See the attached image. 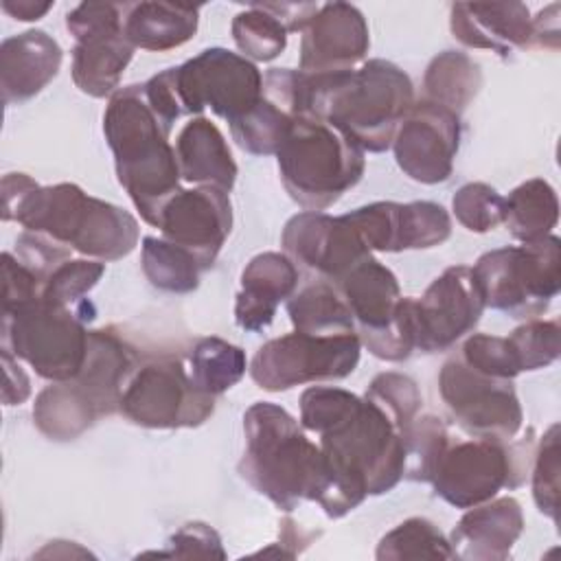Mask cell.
<instances>
[{
  "label": "cell",
  "mask_w": 561,
  "mask_h": 561,
  "mask_svg": "<svg viewBox=\"0 0 561 561\" xmlns=\"http://www.w3.org/2000/svg\"><path fill=\"white\" fill-rule=\"evenodd\" d=\"M300 425L320 438L329 486L318 504L329 517L346 515L403 478L408 432L368 397L311 386L300 397Z\"/></svg>",
  "instance_id": "cell-1"
},
{
  "label": "cell",
  "mask_w": 561,
  "mask_h": 561,
  "mask_svg": "<svg viewBox=\"0 0 561 561\" xmlns=\"http://www.w3.org/2000/svg\"><path fill=\"white\" fill-rule=\"evenodd\" d=\"M412 105L410 77L386 59L346 72H298L296 81L298 116L333 125L362 151H386Z\"/></svg>",
  "instance_id": "cell-2"
},
{
  "label": "cell",
  "mask_w": 561,
  "mask_h": 561,
  "mask_svg": "<svg viewBox=\"0 0 561 561\" xmlns=\"http://www.w3.org/2000/svg\"><path fill=\"white\" fill-rule=\"evenodd\" d=\"M2 219L101 261L123 259L138 243V221L121 206L68 182L39 186L26 173L4 175Z\"/></svg>",
  "instance_id": "cell-3"
},
{
  "label": "cell",
  "mask_w": 561,
  "mask_h": 561,
  "mask_svg": "<svg viewBox=\"0 0 561 561\" xmlns=\"http://www.w3.org/2000/svg\"><path fill=\"white\" fill-rule=\"evenodd\" d=\"M173 125L149 103L142 83L118 88L107 103L103 131L114 153L116 175L140 217L158 226L164 204L180 191Z\"/></svg>",
  "instance_id": "cell-4"
},
{
  "label": "cell",
  "mask_w": 561,
  "mask_h": 561,
  "mask_svg": "<svg viewBox=\"0 0 561 561\" xmlns=\"http://www.w3.org/2000/svg\"><path fill=\"white\" fill-rule=\"evenodd\" d=\"M245 451L241 476L278 508L294 511L302 500L320 502L329 471L320 445L280 405L259 401L243 416Z\"/></svg>",
  "instance_id": "cell-5"
},
{
  "label": "cell",
  "mask_w": 561,
  "mask_h": 561,
  "mask_svg": "<svg viewBox=\"0 0 561 561\" xmlns=\"http://www.w3.org/2000/svg\"><path fill=\"white\" fill-rule=\"evenodd\" d=\"M136 368L127 342L112 329L90 331L88 355L77 377L53 381L33 405L37 430L53 440H72L99 416L118 410L127 377Z\"/></svg>",
  "instance_id": "cell-6"
},
{
  "label": "cell",
  "mask_w": 561,
  "mask_h": 561,
  "mask_svg": "<svg viewBox=\"0 0 561 561\" xmlns=\"http://www.w3.org/2000/svg\"><path fill=\"white\" fill-rule=\"evenodd\" d=\"M285 191L305 210H324L364 175V151L329 123L298 116L276 151Z\"/></svg>",
  "instance_id": "cell-7"
},
{
  "label": "cell",
  "mask_w": 561,
  "mask_h": 561,
  "mask_svg": "<svg viewBox=\"0 0 561 561\" xmlns=\"http://www.w3.org/2000/svg\"><path fill=\"white\" fill-rule=\"evenodd\" d=\"M484 307L515 318L539 316L561 287V243L539 241L491 250L471 267Z\"/></svg>",
  "instance_id": "cell-8"
},
{
  "label": "cell",
  "mask_w": 561,
  "mask_h": 561,
  "mask_svg": "<svg viewBox=\"0 0 561 561\" xmlns=\"http://www.w3.org/2000/svg\"><path fill=\"white\" fill-rule=\"evenodd\" d=\"M359 342L379 359L401 362L414 351L412 298H403L397 276L368 256L335 283Z\"/></svg>",
  "instance_id": "cell-9"
},
{
  "label": "cell",
  "mask_w": 561,
  "mask_h": 561,
  "mask_svg": "<svg viewBox=\"0 0 561 561\" xmlns=\"http://www.w3.org/2000/svg\"><path fill=\"white\" fill-rule=\"evenodd\" d=\"M88 342L90 331L70 307L37 298L2 313V348L50 381H66L79 375Z\"/></svg>",
  "instance_id": "cell-10"
},
{
  "label": "cell",
  "mask_w": 561,
  "mask_h": 561,
  "mask_svg": "<svg viewBox=\"0 0 561 561\" xmlns=\"http://www.w3.org/2000/svg\"><path fill=\"white\" fill-rule=\"evenodd\" d=\"M182 116L210 107L234 123L250 112L263 94V75L245 57L226 48H206L182 66L160 72Z\"/></svg>",
  "instance_id": "cell-11"
},
{
  "label": "cell",
  "mask_w": 561,
  "mask_h": 561,
  "mask_svg": "<svg viewBox=\"0 0 561 561\" xmlns=\"http://www.w3.org/2000/svg\"><path fill=\"white\" fill-rule=\"evenodd\" d=\"M359 335L351 333H302L294 331L265 342L250 364L259 388L270 392L289 390L309 381L342 379L359 362Z\"/></svg>",
  "instance_id": "cell-12"
},
{
  "label": "cell",
  "mask_w": 561,
  "mask_h": 561,
  "mask_svg": "<svg viewBox=\"0 0 561 561\" xmlns=\"http://www.w3.org/2000/svg\"><path fill=\"white\" fill-rule=\"evenodd\" d=\"M118 410L131 423L151 430L195 427L213 414L215 397L195 386L180 359L158 357L131 370Z\"/></svg>",
  "instance_id": "cell-13"
},
{
  "label": "cell",
  "mask_w": 561,
  "mask_h": 561,
  "mask_svg": "<svg viewBox=\"0 0 561 561\" xmlns=\"http://www.w3.org/2000/svg\"><path fill=\"white\" fill-rule=\"evenodd\" d=\"M66 28L77 39L72 50L75 85L94 99L112 96L134 55V44L125 35V7L81 2L66 15Z\"/></svg>",
  "instance_id": "cell-14"
},
{
  "label": "cell",
  "mask_w": 561,
  "mask_h": 561,
  "mask_svg": "<svg viewBox=\"0 0 561 561\" xmlns=\"http://www.w3.org/2000/svg\"><path fill=\"white\" fill-rule=\"evenodd\" d=\"M524 456H515V447L508 449L502 440H456L440 454L430 482L447 504L471 508L495 497L504 486H517L528 467Z\"/></svg>",
  "instance_id": "cell-15"
},
{
  "label": "cell",
  "mask_w": 561,
  "mask_h": 561,
  "mask_svg": "<svg viewBox=\"0 0 561 561\" xmlns=\"http://www.w3.org/2000/svg\"><path fill=\"white\" fill-rule=\"evenodd\" d=\"M438 392L454 421L473 438L508 440L524 421L511 379L489 377L451 357L438 375Z\"/></svg>",
  "instance_id": "cell-16"
},
{
  "label": "cell",
  "mask_w": 561,
  "mask_h": 561,
  "mask_svg": "<svg viewBox=\"0 0 561 561\" xmlns=\"http://www.w3.org/2000/svg\"><path fill=\"white\" fill-rule=\"evenodd\" d=\"M482 311L484 298L471 267H447L421 298H412L414 348L447 351L478 324Z\"/></svg>",
  "instance_id": "cell-17"
},
{
  "label": "cell",
  "mask_w": 561,
  "mask_h": 561,
  "mask_svg": "<svg viewBox=\"0 0 561 561\" xmlns=\"http://www.w3.org/2000/svg\"><path fill=\"white\" fill-rule=\"evenodd\" d=\"M458 142L460 116L425 99L412 105L392 138L397 164L421 184H438L451 175Z\"/></svg>",
  "instance_id": "cell-18"
},
{
  "label": "cell",
  "mask_w": 561,
  "mask_h": 561,
  "mask_svg": "<svg viewBox=\"0 0 561 561\" xmlns=\"http://www.w3.org/2000/svg\"><path fill=\"white\" fill-rule=\"evenodd\" d=\"M285 254L320 280L337 283L357 263L373 256L346 217L305 210L291 217L280 237Z\"/></svg>",
  "instance_id": "cell-19"
},
{
  "label": "cell",
  "mask_w": 561,
  "mask_h": 561,
  "mask_svg": "<svg viewBox=\"0 0 561 561\" xmlns=\"http://www.w3.org/2000/svg\"><path fill=\"white\" fill-rule=\"evenodd\" d=\"M162 239L188 250L208 270L232 228V206L226 191L215 186L180 188L162 208Z\"/></svg>",
  "instance_id": "cell-20"
},
{
  "label": "cell",
  "mask_w": 561,
  "mask_h": 561,
  "mask_svg": "<svg viewBox=\"0 0 561 561\" xmlns=\"http://www.w3.org/2000/svg\"><path fill=\"white\" fill-rule=\"evenodd\" d=\"M370 37L362 11L348 2H329L302 28V75H329L353 70L368 53Z\"/></svg>",
  "instance_id": "cell-21"
},
{
  "label": "cell",
  "mask_w": 561,
  "mask_h": 561,
  "mask_svg": "<svg viewBox=\"0 0 561 561\" xmlns=\"http://www.w3.org/2000/svg\"><path fill=\"white\" fill-rule=\"evenodd\" d=\"M296 81L298 70L289 68H272L263 77V94L259 103L230 123L232 138L243 151L270 156L280 149L291 123L298 118Z\"/></svg>",
  "instance_id": "cell-22"
},
{
  "label": "cell",
  "mask_w": 561,
  "mask_h": 561,
  "mask_svg": "<svg viewBox=\"0 0 561 561\" xmlns=\"http://www.w3.org/2000/svg\"><path fill=\"white\" fill-rule=\"evenodd\" d=\"M449 24L460 44L493 50L500 57L535 46L533 18L522 2H458L451 7Z\"/></svg>",
  "instance_id": "cell-23"
},
{
  "label": "cell",
  "mask_w": 561,
  "mask_h": 561,
  "mask_svg": "<svg viewBox=\"0 0 561 561\" xmlns=\"http://www.w3.org/2000/svg\"><path fill=\"white\" fill-rule=\"evenodd\" d=\"M524 530L522 506L515 497L486 500L471 506L451 533L454 557L473 561H500L511 554V548Z\"/></svg>",
  "instance_id": "cell-24"
},
{
  "label": "cell",
  "mask_w": 561,
  "mask_h": 561,
  "mask_svg": "<svg viewBox=\"0 0 561 561\" xmlns=\"http://www.w3.org/2000/svg\"><path fill=\"white\" fill-rule=\"evenodd\" d=\"M298 265L280 252L256 254L241 274V289L234 302V320L245 331L265 329L278 305L294 296Z\"/></svg>",
  "instance_id": "cell-25"
},
{
  "label": "cell",
  "mask_w": 561,
  "mask_h": 561,
  "mask_svg": "<svg viewBox=\"0 0 561 561\" xmlns=\"http://www.w3.org/2000/svg\"><path fill=\"white\" fill-rule=\"evenodd\" d=\"M64 53L44 31L7 37L0 46V85L7 105L28 101L59 72Z\"/></svg>",
  "instance_id": "cell-26"
},
{
  "label": "cell",
  "mask_w": 561,
  "mask_h": 561,
  "mask_svg": "<svg viewBox=\"0 0 561 561\" xmlns=\"http://www.w3.org/2000/svg\"><path fill=\"white\" fill-rule=\"evenodd\" d=\"M175 158L180 175L186 182L215 186L226 193L234 186L237 162L232 160L230 147L219 127L204 116L188 121L180 129L175 140Z\"/></svg>",
  "instance_id": "cell-27"
},
{
  "label": "cell",
  "mask_w": 561,
  "mask_h": 561,
  "mask_svg": "<svg viewBox=\"0 0 561 561\" xmlns=\"http://www.w3.org/2000/svg\"><path fill=\"white\" fill-rule=\"evenodd\" d=\"M199 7L173 2H138L125 7V35L134 48L171 50L197 31Z\"/></svg>",
  "instance_id": "cell-28"
},
{
  "label": "cell",
  "mask_w": 561,
  "mask_h": 561,
  "mask_svg": "<svg viewBox=\"0 0 561 561\" xmlns=\"http://www.w3.org/2000/svg\"><path fill=\"white\" fill-rule=\"evenodd\" d=\"M504 199V224L522 243L539 241L557 226L559 202L554 188L546 180L533 178L513 188Z\"/></svg>",
  "instance_id": "cell-29"
},
{
  "label": "cell",
  "mask_w": 561,
  "mask_h": 561,
  "mask_svg": "<svg viewBox=\"0 0 561 561\" xmlns=\"http://www.w3.org/2000/svg\"><path fill=\"white\" fill-rule=\"evenodd\" d=\"M287 313L291 318L294 331L318 335L355 331L353 316L337 287L320 278L305 285L287 300Z\"/></svg>",
  "instance_id": "cell-30"
},
{
  "label": "cell",
  "mask_w": 561,
  "mask_h": 561,
  "mask_svg": "<svg viewBox=\"0 0 561 561\" xmlns=\"http://www.w3.org/2000/svg\"><path fill=\"white\" fill-rule=\"evenodd\" d=\"M482 85L480 66L465 53L445 50L434 57L423 77L425 101L438 103L460 116Z\"/></svg>",
  "instance_id": "cell-31"
},
{
  "label": "cell",
  "mask_w": 561,
  "mask_h": 561,
  "mask_svg": "<svg viewBox=\"0 0 561 561\" xmlns=\"http://www.w3.org/2000/svg\"><path fill=\"white\" fill-rule=\"evenodd\" d=\"M245 353L215 335L199 340L188 355L191 379L199 390L215 399L232 388L245 375Z\"/></svg>",
  "instance_id": "cell-32"
},
{
  "label": "cell",
  "mask_w": 561,
  "mask_h": 561,
  "mask_svg": "<svg viewBox=\"0 0 561 561\" xmlns=\"http://www.w3.org/2000/svg\"><path fill=\"white\" fill-rule=\"evenodd\" d=\"M142 272L147 280L171 294H186L197 289L204 267L184 248L156 237L142 239Z\"/></svg>",
  "instance_id": "cell-33"
},
{
  "label": "cell",
  "mask_w": 561,
  "mask_h": 561,
  "mask_svg": "<svg viewBox=\"0 0 561 561\" xmlns=\"http://www.w3.org/2000/svg\"><path fill=\"white\" fill-rule=\"evenodd\" d=\"M377 559H454V550L436 524L410 517L381 537Z\"/></svg>",
  "instance_id": "cell-34"
},
{
  "label": "cell",
  "mask_w": 561,
  "mask_h": 561,
  "mask_svg": "<svg viewBox=\"0 0 561 561\" xmlns=\"http://www.w3.org/2000/svg\"><path fill=\"white\" fill-rule=\"evenodd\" d=\"M232 39L245 59L272 61L287 46V28L263 4H250L232 20Z\"/></svg>",
  "instance_id": "cell-35"
},
{
  "label": "cell",
  "mask_w": 561,
  "mask_h": 561,
  "mask_svg": "<svg viewBox=\"0 0 561 561\" xmlns=\"http://www.w3.org/2000/svg\"><path fill=\"white\" fill-rule=\"evenodd\" d=\"M449 443H451V436L438 416L434 414L416 416L405 434V471L403 473L412 480L430 482L432 471Z\"/></svg>",
  "instance_id": "cell-36"
},
{
  "label": "cell",
  "mask_w": 561,
  "mask_h": 561,
  "mask_svg": "<svg viewBox=\"0 0 561 561\" xmlns=\"http://www.w3.org/2000/svg\"><path fill=\"white\" fill-rule=\"evenodd\" d=\"M368 250L401 252V204L375 202L344 215Z\"/></svg>",
  "instance_id": "cell-37"
},
{
  "label": "cell",
  "mask_w": 561,
  "mask_h": 561,
  "mask_svg": "<svg viewBox=\"0 0 561 561\" xmlns=\"http://www.w3.org/2000/svg\"><path fill=\"white\" fill-rule=\"evenodd\" d=\"M451 234V219L436 202L401 204V248L421 250L440 245Z\"/></svg>",
  "instance_id": "cell-38"
},
{
  "label": "cell",
  "mask_w": 561,
  "mask_h": 561,
  "mask_svg": "<svg viewBox=\"0 0 561 561\" xmlns=\"http://www.w3.org/2000/svg\"><path fill=\"white\" fill-rule=\"evenodd\" d=\"M456 219L471 232H489L504 221L506 199L484 182H469L451 199Z\"/></svg>",
  "instance_id": "cell-39"
},
{
  "label": "cell",
  "mask_w": 561,
  "mask_h": 561,
  "mask_svg": "<svg viewBox=\"0 0 561 561\" xmlns=\"http://www.w3.org/2000/svg\"><path fill=\"white\" fill-rule=\"evenodd\" d=\"M103 272L105 265L99 261L68 259L48 274L42 287V298L64 307L77 305L99 283Z\"/></svg>",
  "instance_id": "cell-40"
},
{
  "label": "cell",
  "mask_w": 561,
  "mask_h": 561,
  "mask_svg": "<svg viewBox=\"0 0 561 561\" xmlns=\"http://www.w3.org/2000/svg\"><path fill=\"white\" fill-rule=\"evenodd\" d=\"M559 333L557 320H530L517 327L506 340L515 353L519 370L550 366L559 357Z\"/></svg>",
  "instance_id": "cell-41"
},
{
  "label": "cell",
  "mask_w": 561,
  "mask_h": 561,
  "mask_svg": "<svg viewBox=\"0 0 561 561\" xmlns=\"http://www.w3.org/2000/svg\"><path fill=\"white\" fill-rule=\"evenodd\" d=\"M370 401L381 405L405 432L410 430L412 421L421 408V392L416 383L401 373H381L377 375L366 394Z\"/></svg>",
  "instance_id": "cell-42"
},
{
  "label": "cell",
  "mask_w": 561,
  "mask_h": 561,
  "mask_svg": "<svg viewBox=\"0 0 561 561\" xmlns=\"http://www.w3.org/2000/svg\"><path fill=\"white\" fill-rule=\"evenodd\" d=\"M533 497L537 508L557 522L559 517V425L541 436L533 465Z\"/></svg>",
  "instance_id": "cell-43"
},
{
  "label": "cell",
  "mask_w": 561,
  "mask_h": 561,
  "mask_svg": "<svg viewBox=\"0 0 561 561\" xmlns=\"http://www.w3.org/2000/svg\"><path fill=\"white\" fill-rule=\"evenodd\" d=\"M460 357L467 366H471L478 373H484L489 377L513 381V377H517L522 373L506 337L476 333L465 340Z\"/></svg>",
  "instance_id": "cell-44"
},
{
  "label": "cell",
  "mask_w": 561,
  "mask_h": 561,
  "mask_svg": "<svg viewBox=\"0 0 561 561\" xmlns=\"http://www.w3.org/2000/svg\"><path fill=\"white\" fill-rule=\"evenodd\" d=\"M44 280L11 252L2 254V313L42 298Z\"/></svg>",
  "instance_id": "cell-45"
},
{
  "label": "cell",
  "mask_w": 561,
  "mask_h": 561,
  "mask_svg": "<svg viewBox=\"0 0 561 561\" xmlns=\"http://www.w3.org/2000/svg\"><path fill=\"white\" fill-rule=\"evenodd\" d=\"M164 557H217L224 559L226 552L221 548L219 535L204 522H188L169 539Z\"/></svg>",
  "instance_id": "cell-46"
},
{
  "label": "cell",
  "mask_w": 561,
  "mask_h": 561,
  "mask_svg": "<svg viewBox=\"0 0 561 561\" xmlns=\"http://www.w3.org/2000/svg\"><path fill=\"white\" fill-rule=\"evenodd\" d=\"M2 364H4V388H2V401L4 405H20L31 394V381L22 366L18 364V357L2 348Z\"/></svg>",
  "instance_id": "cell-47"
},
{
  "label": "cell",
  "mask_w": 561,
  "mask_h": 561,
  "mask_svg": "<svg viewBox=\"0 0 561 561\" xmlns=\"http://www.w3.org/2000/svg\"><path fill=\"white\" fill-rule=\"evenodd\" d=\"M263 9H267L274 18H278L283 22V26L287 28V33L291 31H302L309 20L318 13V4L311 2H267L263 4Z\"/></svg>",
  "instance_id": "cell-48"
},
{
  "label": "cell",
  "mask_w": 561,
  "mask_h": 561,
  "mask_svg": "<svg viewBox=\"0 0 561 561\" xmlns=\"http://www.w3.org/2000/svg\"><path fill=\"white\" fill-rule=\"evenodd\" d=\"M2 9L22 22L39 20L46 11L53 9V2H37V0H2Z\"/></svg>",
  "instance_id": "cell-49"
}]
</instances>
